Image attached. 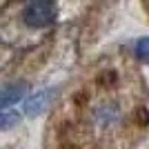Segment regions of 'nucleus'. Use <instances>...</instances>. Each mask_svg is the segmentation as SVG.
Instances as JSON below:
<instances>
[{
    "instance_id": "5",
    "label": "nucleus",
    "mask_w": 149,
    "mask_h": 149,
    "mask_svg": "<svg viewBox=\"0 0 149 149\" xmlns=\"http://www.w3.org/2000/svg\"><path fill=\"white\" fill-rule=\"evenodd\" d=\"M20 120V116L16 111H5L2 113V120H0V127H2V129H9V127H11L13 123H18Z\"/></svg>"
},
{
    "instance_id": "1",
    "label": "nucleus",
    "mask_w": 149,
    "mask_h": 149,
    "mask_svg": "<svg viewBox=\"0 0 149 149\" xmlns=\"http://www.w3.org/2000/svg\"><path fill=\"white\" fill-rule=\"evenodd\" d=\"M56 20V9L51 0H31L22 11V22L31 29H42L49 27Z\"/></svg>"
},
{
    "instance_id": "4",
    "label": "nucleus",
    "mask_w": 149,
    "mask_h": 149,
    "mask_svg": "<svg viewBox=\"0 0 149 149\" xmlns=\"http://www.w3.org/2000/svg\"><path fill=\"white\" fill-rule=\"evenodd\" d=\"M134 54H136V58L140 62H145V65H149V36L140 38L136 42V47H134Z\"/></svg>"
},
{
    "instance_id": "2",
    "label": "nucleus",
    "mask_w": 149,
    "mask_h": 149,
    "mask_svg": "<svg viewBox=\"0 0 149 149\" xmlns=\"http://www.w3.org/2000/svg\"><path fill=\"white\" fill-rule=\"evenodd\" d=\"M54 96H56L54 89H42V91L29 96L25 100V113L27 116H40V113H45L49 109V105L54 102Z\"/></svg>"
},
{
    "instance_id": "3",
    "label": "nucleus",
    "mask_w": 149,
    "mask_h": 149,
    "mask_svg": "<svg viewBox=\"0 0 149 149\" xmlns=\"http://www.w3.org/2000/svg\"><path fill=\"white\" fill-rule=\"evenodd\" d=\"M25 96H27V82H7L2 87V93H0V102L7 109L9 105L22 100Z\"/></svg>"
}]
</instances>
